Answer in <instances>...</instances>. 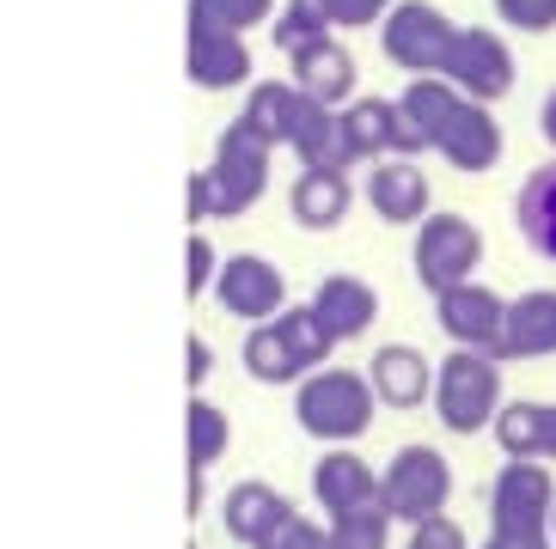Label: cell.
Returning <instances> with one entry per match:
<instances>
[{
  "instance_id": "3957f363",
  "label": "cell",
  "mask_w": 556,
  "mask_h": 549,
  "mask_svg": "<svg viewBox=\"0 0 556 549\" xmlns=\"http://www.w3.org/2000/svg\"><path fill=\"white\" fill-rule=\"evenodd\" d=\"M269 159L276 153L232 116L227 129L214 135V153L202 165V178H208V220H239V214L257 208L263 190H269Z\"/></svg>"
},
{
  "instance_id": "83f0119b",
  "label": "cell",
  "mask_w": 556,
  "mask_h": 549,
  "mask_svg": "<svg viewBox=\"0 0 556 549\" xmlns=\"http://www.w3.org/2000/svg\"><path fill=\"white\" fill-rule=\"evenodd\" d=\"M490 434H495V446H502V458H544V404H532V397L502 404Z\"/></svg>"
},
{
  "instance_id": "ba28073f",
  "label": "cell",
  "mask_w": 556,
  "mask_h": 549,
  "mask_svg": "<svg viewBox=\"0 0 556 549\" xmlns=\"http://www.w3.org/2000/svg\"><path fill=\"white\" fill-rule=\"evenodd\" d=\"M483 501H490V525H502V532H551L556 476L544 458H502Z\"/></svg>"
},
{
  "instance_id": "7a4b0ae2",
  "label": "cell",
  "mask_w": 556,
  "mask_h": 549,
  "mask_svg": "<svg viewBox=\"0 0 556 549\" xmlns=\"http://www.w3.org/2000/svg\"><path fill=\"white\" fill-rule=\"evenodd\" d=\"M502 367L507 360L477 355V348H453L446 360H434V421L446 434H490L502 416Z\"/></svg>"
},
{
  "instance_id": "ab89813d",
  "label": "cell",
  "mask_w": 556,
  "mask_h": 549,
  "mask_svg": "<svg viewBox=\"0 0 556 549\" xmlns=\"http://www.w3.org/2000/svg\"><path fill=\"white\" fill-rule=\"evenodd\" d=\"M190 227H208V178L190 171Z\"/></svg>"
},
{
  "instance_id": "d6986e66",
  "label": "cell",
  "mask_w": 556,
  "mask_h": 549,
  "mask_svg": "<svg viewBox=\"0 0 556 549\" xmlns=\"http://www.w3.org/2000/svg\"><path fill=\"white\" fill-rule=\"evenodd\" d=\"M306 306L325 318V330H330L337 342H355V336H367V330L379 323V293H374V281H361V274H349V269L325 274V281L312 288Z\"/></svg>"
},
{
  "instance_id": "277c9868",
  "label": "cell",
  "mask_w": 556,
  "mask_h": 549,
  "mask_svg": "<svg viewBox=\"0 0 556 549\" xmlns=\"http://www.w3.org/2000/svg\"><path fill=\"white\" fill-rule=\"evenodd\" d=\"M446 501H453V464L441 446H397L392 464L379 470V507L397 525H422L446 513Z\"/></svg>"
},
{
  "instance_id": "cb8c5ba5",
  "label": "cell",
  "mask_w": 556,
  "mask_h": 549,
  "mask_svg": "<svg viewBox=\"0 0 556 549\" xmlns=\"http://www.w3.org/2000/svg\"><path fill=\"white\" fill-rule=\"evenodd\" d=\"M300 86L294 80H257L245 86V104H239V123H245L251 135H257L269 153H281V146L294 141V116H300Z\"/></svg>"
},
{
  "instance_id": "836d02e7",
  "label": "cell",
  "mask_w": 556,
  "mask_h": 549,
  "mask_svg": "<svg viewBox=\"0 0 556 549\" xmlns=\"http://www.w3.org/2000/svg\"><path fill=\"white\" fill-rule=\"evenodd\" d=\"M214 274H220V251H214V239L208 232H190V244H184V293H190V299L214 293Z\"/></svg>"
},
{
  "instance_id": "60d3db41",
  "label": "cell",
  "mask_w": 556,
  "mask_h": 549,
  "mask_svg": "<svg viewBox=\"0 0 556 549\" xmlns=\"http://www.w3.org/2000/svg\"><path fill=\"white\" fill-rule=\"evenodd\" d=\"M202 501H208V470H190V495H184V507H190V519L202 513Z\"/></svg>"
},
{
  "instance_id": "f546056e",
  "label": "cell",
  "mask_w": 556,
  "mask_h": 549,
  "mask_svg": "<svg viewBox=\"0 0 556 549\" xmlns=\"http://www.w3.org/2000/svg\"><path fill=\"white\" fill-rule=\"evenodd\" d=\"M312 37H330L325 0H281L276 18H269V43H276L281 55H294V49L312 43Z\"/></svg>"
},
{
  "instance_id": "8d00e7d4",
  "label": "cell",
  "mask_w": 556,
  "mask_h": 549,
  "mask_svg": "<svg viewBox=\"0 0 556 549\" xmlns=\"http://www.w3.org/2000/svg\"><path fill=\"white\" fill-rule=\"evenodd\" d=\"M404 549H471V537H465V525L446 513L422 519V525H409V544Z\"/></svg>"
},
{
  "instance_id": "484cf974",
  "label": "cell",
  "mask_w": 556,
  "mask_h": 549,
  "mask_svg": "<svg viewBox=\"0 0 556 549\" xmlns=\"http://www.w3.org/2000/svg\"><path fill=\"white\" fill-rule=\"evenodd\" d=\"M458 98H465V92H458L446 74H409V86L397 92V111H404L409 129H416L428 146H434V135L446 129V116L458 111Z\"/></svg>"
},
{
  "instance_id": "4fadbf2b",
  "label": "cell",
  "mask_w": 556,
  "mask_h": 549,
  "mask_svg": "<svg viewBox=\"0 0 556 549\" xmlns=\"http://www.w3.org/2000/svg\"><path fill=\"white\" fill-rule=\"evenodd\" d=\"M434 153H441L453 171H465V178L495 171V165H502V153H507V135H502V123H495V104L458 98V111L446 116V129L434 135Z\"/></svg>"
},
{
  "instance_id": "2e32d148",
  "label": "cell",
  "mask_w": 556,
  "mask_h": 549,
  "mask_svg": "<svg viewBox=\"0 0 556 549\" xmlns=\"http://www.w3.org/2000/svg\"><path fill=\"white\" fill-rule=\"evenodd\" d=\"M355 171H337V165H300V178L288 183V214H294V227L306 232H337L355 208Z\"/></svg>"
},
{
  "instance_id": "8fae6325",
  "label": "cell",
  "mask_w": 556,
  "mask_h": 549,
  "mask_svg": "<svg viewBox=\"0 0 556 549\" xmlns=\"http://www.w3.org/2000/svg\"><path fill=\"white\" fill-rule=\"evenodd\" d=\"M343 135L355 146V165H374V159H422L434 146L404 123L397 98H349L343 104Z\"/></svg>"
},
{
  "instance_id": "5b68a950",
  "label": "cell",
  "mask_w": 556,
  "mask_h": 549,
  "mask_svg": "<svg viewBox=\"0 0 556 549\" xmlns=\"http://www.w3.org/2000/svg\"><path fill=\"white\" fill-rule=\"evenodd\" d=\"M409 269H416V281H422L428 293H446V288H458V281H477V269H483V232H477V220L434 208L422 227H416Z\"/></svg>"
},
{
  "instance_id": "b9f144b4",
  "label": "cell",
  "mask_w": 556,
  "mask_h": 549,
  "mask_svg": "<svg viewBox=\"0 0 556 549\" xmlns=\"http://www.w3.org/2000/svg\"><path fill=\"white\" fill-rule=\"evenodd\" d=\"M539 135H544V141L556 146V86H551V92H544V104H539Z\"/></svg>"
},
{
  "instance_id": "603a6c76",
  "label": "cell",
  "mask_w": 556,
  "mask_h": 549,
  "mask_svg": "<svg viewBox=\"0 0 556 549\" xmlns=\"http://www.w3.org/2000/svg\"><path fill=\"white\" fill-rule=\"evenodd\" d=\"M514 227H520L532 257L556 263V159L532 165L526 183L514 190Z\"/></svg>"
},
{
  "instance_id": "e0dca14e",
  "label": "cell",
  "mask_w": 556,
  "mask_h": 549,
  "mask_svg": "<svg viewBox=\"0 0 556 549\" xmlns=\"http://www.w3.org/2000/svg\"><path fill=\"white\" fill-rule=\"evenodd\" d=\"M367 379H374L379 409H397V416H409V409L434 404V360H428L422 348H409V342H386V348H374V360H367Z\"/></svg>"
},
{
  "instance_id": "e575fe53",
  "label": "cell",
  "mask_w": 556,
  "mask_h": 549,
  "mask_svg": "<svg viewBox=\"0 0 556 549\" xmlns=\"http://www.w3.org/2000/svg\"><path fill=\"white\" fill-rule=\"evenodd\" d=\"M325 544V525H312L306 513H281L269 532L257 537V549H318Z\"/></svg>"
},
{
  "instance_id": "1f68e13d",
  "label": "cell",
  "mask_w": 556,
  "mask_h": 549,
  "mask_svg": "<svg viewBox=\"0 0 556 549\" xmlns=\"http://www.w3.org/2000/svg\"><path fill=\"white\" fill-rule=\"evenodd\" d=\"M276 323H281V336L300 348V360H306L312 372L318 367H330V355H337V336L325 330V318L312 306H288V311H276Z\"/></svg>"
},
{
  "instance_id": "8992f818",
  "label": "cell",
  "mask_w": 556,
  "mask_h": 549,
  "mask_svg": "<svg viewBox=\"0 0 556 549\" xmlns=\"http://www.w3.org/2000/svg\"><path fill=\"white\" fill-rule=\"evenodd\" d=\"M458 25L434 0H392V13L379 18V55L404 74H441Z\"/></svg>"
},
{
  "instance_id": "f35d334b",
  "label": "cell",
  "mask_w": 556,
  "mask_h": 549,
  "mask_svg": "<svg viewBox=\"0 0 556 549\" xmlns=\"http://www.w3.org/2000/svg\"><path fill=\"white\" fill-rule=\"evenodd\" d=\"M477 549H556L551 532H502V525H490V537Z\"/></svg>"
},
{
  "instance_id": "9a60e30c",
  "label": "cell",
  "mask_w": 556,
  "mask_h": 549,
  "mask_svg": "<svg viewBox=\"0 0 556 549\" xmlns=\"http://www.w3.org/2000/svg\"><path fill=\"white\" fill-rule=\"evenodd\" d=\"M288 80L300 86L306 98H318V104H330V111H343L349 98H361V67L355 55H349L343 37H312V43H300L294 55H288Z\"/></svg>"
},
{
  "instance_id": "4dcf8cb0",
  "label": "cell",
  "mask_w": 556,
  "mask_h": 549,
  "mask_svg": "<svg viewBox=\"0 0 556 549\" xmlns=\"http://www.w3.org/2000/svg\"><path fill=\"white\" fill-rule=\"evenodd\" d=\"M392 525L397 519L386 513V507H355V513H337V519H325V532H330V544L337 549H392Z\"/></svg>"
},
{
  "instance_id": "d6a6232c",
  "label": "cell",
  "mask_w": 556,
  "mask_h": 549,
  "mask_svg": "<svg viewBox=\"0 0 556 549\" xmlns=\"http://www.w3.org/2000/svg\"><path fill=\"white\" fill-rule=\"evenodd\" d=\"M490 7H495V25H507L520 37L556 31V0H490Z\"/></svg>"
},
{
  "instance_id": "30bf717a",
  "label": "cell",
  "mask_w": 556,
  "mask_h": 549,
  "mask_svg": "<svg viewBox=\"0 0 556 549\" xmlns=\"http://www.w3.org/2000/svg\"><path fill=\"white\" fill-rule=\"evenodd\" d=\"M434 323L453 348H477V355L502 360V336H507V299L483 281H458V288L434 293Z\"/></svg>"
},
{
  "instance_id": "f6af8a7d",
  "label": "cell",
  "mask_w": 556,
  "mask_h": 549,
  "mask_svg": "<svg viewBox=\"0 0 556 549\" xmlns=\"http://www.w3.org/2000/svg\"><path fill=\"white\" fill-rule=\"evenodd\" d=\"M551 537H556V513H551Z\"/></svg>"
},
{
  "instance_id": "74e56055",
  "label": "cell",
  "mask_w": 556,
  "mask_h": 549,
  "mask_svg": "<svg viewBox=\"0 0 556 549\" xmlns=\"http://www.w3.org/2000/svg\"><path fill=\"white\" fill-rule=\"evenodd\" d=\"M208 379H214V348L202 336H184V385L202 391Z\"/></svg>"
},
{
  "instance_id": "d4e9b609",
  "label": "cell",
  "mask_w": 556,
  "mask_h": 549,
  "mask_svg": "<svg viewBox=\"0 0 556 549\" xmlns=\"http://www.w3.org/2000/svg\"><path fill=\"white\" fill-rule=\"evenodd\" d=\"M239 367H245V379H257V385H300L306 379V360H300V348L288 336H281V323H251L245 342H239Z\"/></svg>"
},
{
  "instance_id": "ffe728a7",
  "label": "cell",
  "mask_w": 556,
  "mask_h": 549,
  "mask_svg": "<svg viewBox=\"0 0 556 549\" xmlns=\"http://www.w3.org/2000/svg\"><path fill=\"white\" fill-rule=\"evenodd\" d=\"M556 355V288H532L507 299L502 360H551Z\"/></svg>"
},
{
  "instance_id": "44dd1931",
  "label": "cell",
  "mask_w": 556,
  "mask_h": 549,
  "mask_svg": "<svg viewBox=\"0 0 556 549\" xmlns=\"http://www.w3.org/2000/svg\"><path fill=\"white\" fill-rule=\"evenodd\" d=\"M281 513H294V501H288L276 483H263V476H245V483H232L227 495H220V532L245 549H257V537L269 532Z\"/></svg>"
},
{
  "instance_id": "ac0fdd59",
  "label": "cell",
  "mask_w": 556,
  "mask_h": 549,
  "mask_svg": "<svg viewBox=\"0 0 556 549\" xmlns=\"http://www.w3.org/2000/svg\"><path fill=\"white\" fill-rule=\"evenodd\" d=\"M312 501H318L325 519L355 513V507H374L379 501V470L367 464L355 446H330V452L312 464Z\"/></svg>"
},
{
  "instance_id": "ee69618b",
  "label": "cell",
  "mask_w": 556,
  "mask_h": 549,
  "mask_svg": "<svg viewBox=\"0 0 556 549\" xmlns=\"http://www.w3.org/2000/svg\"><path fill=\"white\" fill-rule=\"evenodd\" d=\"M318 549H337V544H330V532H325V544H318Z\"/></svg>"
},
{
  "instance_id": "f1b7e54d",
  "label": "cell",
  "mask_w": 556,
  "mask_h": 549,
  "mask_svg": "<svg viewBox=\"0 0 556 549\" xmlns=\"http://www.w3.org/2000/svg\"><path fill=\"white\" fill-rule=\"evenodd\" d=\"M281 0H184V25H214V31H257L276 18Z\"/></svg>"
},
{
  "instance_id": "4316f807",
  "label": "cell",
  "mask_w": 556,
  "mask_h": 549,
  "mask_svg": "<svg viewBox=\"0 0 556 549\" xmlns=\"http://www.w3.org/2000/svg\"><path fill=\"white\" fill-rule=\"evenodd\" d=\"M184 452H190V470H214L220 458L232 452V421L220 404H208V397H190V409H184Z\"/></svg>"
},
{
  "instance_id": "7bdbcfd3",
  "label": "cell",
  "mask_w": 556,
  "mask_h": 549,
  "mask_svg": "<svg viewBox=\"0 0 556 549\" xmlns=\"http://www.w3.org/2000/svg\"><path fill=\"white\" fill-rule=\"evenodd\" d=\"M544 464H556V404H544Z\"/></svg>"
},
{
  "instance_id": "5bb4252c",
  "label": "cell",
  "mask_w": 556,
  "mask_h": 549,
  "mask_svg": "<svg viewBox=\"0 0 556 549\" xmlns=\"http://www.w3.org/2000/svg\"><path fill=\"white\" fill-rule=\"evenodd\" d=\"M367 208L386 220V227H422L428 214H434V183L416 159H374L367 165Z\"/></svg>"
},
{
  "instance_id": "6da1fadb",
  "label": "cell",
  "mask_w": 556,
  "mask_h": 549,
  "mask_svg": "<svg viewBox=\"0 0 556 549\" xmlns=\"http://www.w3.org/2000/svg\"><path fill=\"white\" fill-rule=\"evenodd\" d=\"M379 416V397H374V379H367V367H318L306 372L294 385V421L300 434L325 439V446H355L367 427H374Z\"/></svg>"
},
{
  "instance_id": "9c48e42d",
  "label": "cell",
  "mask_w": 556,
  "mask_h": 549,
  "mask_svg": "<svg viewBox=\"0 0 556 549\" xmlns=\"http://www.w3.org/2000/svg\"><path fill=\"white\" fill-rule=\"evenodd\" d=\"M214 299H220V311L239 318V323H269L276 311L294 306V299H288V274H281L269 257H257V251H232V257H220Z\"/></svg>"
},
{
  "instance_id": "d590c367",
  "label": "cell",
  "mask_w": 556,
  "mask_h": 549,
  "mask_svg": "<svg viewBox=\"0 0 556 549\" xmlns=\"http://www.w3.org/2000/svg\"><path fill=\"white\" fill-rule=\"evenodd\" d=\"M325 13H330V31H379L392 0H325Z\"/></svg>"
},
{
  "instance_id": "52a82bcc",
  "label": "cell",
  "mask_w": 556,
  "mask_h": 549,
  "mask_svg": "<svg viewBox=\"0 0 556 549\" xmlns=\"http://www.w3.org/2000/svg\"><path fill=\"white\" fill-rule=\"evenodd\" d=\"M446 80L458 86L477 104H502L514 86H520V62H514V43H507L495 25H458L453 49H446Z\"/></svg>"
},
{
  "instance_id": "7402d4cb",
  "label": "cell",
  "mask_w": 556,
  "mask_h": 549,
  "mask_svg": "<svg viewBox=\"0 0 556 549\" xmlns=\"http://www.w3.org/2000/svg\"><path fill=\"white\" fill-rule=\"evenodd\" d=\"M300 165H337V171H355V146L343 135V111H330L318 98H300L294 116V141H288Z\"/></svg>"
},
{
  "instance_id": "7c38bea8",
  "label": "cell",
  "mask_w": 556,
  "mask_h": 549,
  "mask_svg": "<svg viewBox=\"0 0 556 549\" xmlns=\"http://www.w3.org/2000/svg\"><path fill=\"white\" fill-rule=\"evenodd\" d=\"M184 74L197 92H239L257 80V55L245 31H214V25H184Z\"/></svg>"
}]
</instances>
